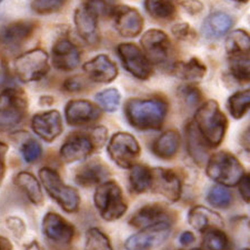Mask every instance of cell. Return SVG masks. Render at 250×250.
<instances>
[{"mask_svg": "<svg viewBox=\"0 0 250 250\" xmlns=\"http://www.w3.org/2000/svg\"><path fill=\"white\" fill-rule=\"evenodd\" d=\"M233 25L232 18L224 11H216L206 18L203 31L208 39H219L230 30Z\"/></svg>", "mask_w": 250, "mask_h": 250, "instance_id": "cb8c5ba5", "label": "cell"}, {"mask_svg": "<svg viewBox=\"0 0 250 250\" xmlns=\"http://www.w3.org/2000/svg\"><path fill=\"white\" fill-rule=\"evenodd\" d=\"M14 69L20 82H38L45 77L50 69L49 56L39 48L29 50L15 60Z\"/></svg>", "mask_w": 250, "mask_h": 250, "instance_id": "52a82bcc", "label": "cell"}, {"mask_svg": "<svg viewBox=\"0 0 250 250\" xmlns=\"http://www.w3.org/2000/svg\"><path fill=\"white\" fill-rule=\"evenodd\" d=\"M176 0H145L148 14L156 19L170 20L176 15Z\"/></svg>", "mask_w": 250, "mask_h": 250, "instance_id": "f546056e", "label": "cell"}, {"mask_svg": "<svg viewBox=\"0 0 250 250\" xmlns=\"http://www.w3.org/2000/svg\"><path fill=\"white\" fill-rule=\"evenodd\" d=\"M64 115L71 126H84L96 123L102 117V109L88 100H71L67 104Z\"/></svg>", "mask_w": 250, "mask_h": 250, "instance_id": "9a60e30c", "label": "cell"}, {"mask_svg": "<svg viewBox=\"0 0 250 250\" xmlns=\"http://www.w3.org/2000/svg\"><path fill=\"white\" fill-rule=\"evenodd\" d=\"M7 226L16 237H21L26 231V226L18 217H10L7 219Z\"/></svg>", "mask_w": 250, "mask_h": 250, "instance_id": "bcb514c9", "label": "cell"}, {"mask_svg": "<svg viewBox=\"0 0 250 250\" xmlns=\"http://www.w3.org/2000/svg\"><path fill=\"white\" fill-rule=\"evenodd\" d=\"M206 172L209 178L225 187L237 186L245 175L239 160L228 151H219L209 157Z\"/></svg>", "mask_w": 250, "mask_h": 250, "instance_id": "3957f363", "label": "cell"}, {"mask_svg": "<svg viewBox=\"0 0 250 250\" xmlns=\"http://www.w3.org/2000/svg\"><path fill=\"white\" fill-rule=\"evenodd\" d=\"M15 184L21 189L22 192L27 196L34 205H42L43 203V192L42 185L38 179L30 172L21 171L15 177Z\"/></svg>", "mask_w": 250, "mask_h": 250, "instance_id": "83f0119b", "label": "cell"}, {"mask_svg": "<svg viewBox=\"0 0 250 250\" xmlns=\"http://www.w3.org/2000/svg\"><path fill=\"white\" fill-rule=\"evenodd\" d=\"M97 16L82 5L75 11L74 20L78 35L89 45H96L99 42V31Z\"/></svg>", "mask_w": 250, "mask_h": 250, "instance_id": "ffe728a7", "label": "cell"}, {"mask_svg": "<svg viewBox=\"0 0 250 250\" xmlns=\"http://www.w3.org/2000/svg\"><path fill=\"white\" fill-rule=\"evenodd\" d=\"M203 246L207 250H227L229 240L221 229L212 228L205 231Z\"/></svg>", "mask_w": 250, "mask_h": 250, "instance_id": "e575fe53", "label": "cell"}, {"mask_svg": "<svg viewBox=\"0 0 250 250\" xmlns=\"http://www.w3.org/2000/svg\"><path fill=\"white\" fill-rule=\"evenodd\" d=\"M51 60L56 69L71 71L79 66L80 52L69 39L60 38L51 49Z\"/></svg>", "mask_w": 250, "mask_h": 250, "instance_id": "2e32d148", "label": "cell"}, {"mask_svg": "<svg viewBox=\"0 0 250 250\" xmlns=\"http://www.w3.org/2000/svg\"><path fill=\"white\" fill-rule=\"evenodd\" d=\"M250 39L245 30L237 29L229 34L226 40V50L228 55L249 54Z\"/></svg>", "mask_w": 250, "mask_h": 250, "instance_id": "1f68e13d", "label": "cell"}, {"mask_svg": "<svg viewBox=\"0 0 250 250\" xmlns=\"http://www.w3.org/2000/svg\"><path fill=\"white\" fill-rule=\"evenodd\" d=\"M83 5L89 9L97 17L112 16L116 9L117 0H83Z\"/></svg>", "mask_w": 250, "mask_h": 250, "instance_id": "74e56055", "label": "cell"}, {"mask_svg": "<svg viewBox=\"0 0 250 250\" xmlns=\"http://www.w3.org/2000/svg\"><path fill=\"white\" fill-rule=\"evenodd\" d=\"M171 72L176 77L189 82H198L207 74V67L198 58H191L188 62H178L172 64Z\"/></svg>", "mask_w": 250, "mask_h": 250, "instance_id": "4316f807", "label": "cell"}, {"mask_svg": "<svg viewBox=\"0 0 250 250\" xmlns=\"http://www.w3.org/2000/svg\"><path fill=\"white\" fill-rule=\"evenodd\" d=\"M190 250H201V249H199V248H195V249H190Z\"/></svg>", "mask_w": 250, "mask_h": 250, "instance_id": "db71d44e", "label": "cell"}, {"mask_svg": "<svg viewBox=\"0 0 250 250\" xmlns=\"http://www.w3.org/2000/svg\"><path fill=\"white\" fill-rule=\"evenodd\" d=\"M188 221L196 230L205 232L208 229L224 227V220L219 213L204 206H195L188 213Z\"/></svg>", "mask_w": 250, "mask_h": 250, "instance_id": "7402d4cb", "label": "cell"}, {"mask_svg": "<svg viewBox=\"0 0 250 250\" xmlns=\"http://www.w3.org/2000/svg\"><path fill=\"white\" fill-rule=\"evenodd\" d=\"M35 28V22L29 20L10 23L2 31L3 43L8 47H18L30 37Z\"/></svg>", "mask_w": 250, "mask_h": 250, "instance_id": "d4e9b609", "label": "cell"}, {"mask_svg": "<svg viewBox=\"0 0 250 250\" xmlns=\"http://www.w3.org/2000/svg\"><path fill=\"white\" fill-rule=\"evenodd\" d=\"M67 0H34L31 8L39 15H49L62 9Z\"/></svg>", "mask_w": 250, "mask_h": 250, "instance_id": "60d3db41", "label": "cell"}, {"mask_svg": "<svg viewBox=\"0 0 250 250\" xmlns=\"http://www.w3.org/2000/svg\"><path fill=\"white\" fill-rule=\"evenodd\" d=\"M116 30L123 37L131 38L138 36L144 28V18L135 8L129 6H117L112 14Z\"/></svg>", "mask_w": 250, "mask_h": 250, "instance_id": "4fadbf2b", "label": "cell"}, {"mask_svg": "<svg viewBox=\"0 0 250 250\" xmlns=\"http://www.w3.org/2000/svg\"><path fill=\"white\" fill-rule=\"evenodd\" d=\"M187 147L189 155L191 156L195 163H197L199 166H203L209 158L208 150L209 147L208 144L206 143L203 136L200 135L198 129L196 128L195 124L189 123L187 129Z\"/></svg>", "mask_w": 250, "mask_h": 250, "instance_id": "603a6c76", "label": "cell"}, {"mask_svg": "<svg viewBox=\"0 0 250 250\" xmlns=\"http://www.w3.org/2000/svg\"><path fill=\"white\" fill-rule=\"evenodd\" d=\"M171 233V226L169 221L148 226L141 228L139 232L127 239L125 247L127 250H152L168 239Z\"/></svg>", "mask_w": 250, "mask_h": 250, "instance_id": "9c48e42d", "label": "cell"}, {"mask_svg": "<svg viewBox=\"0 0 250 250\" xmlns=\"http://www.w3.org/2000/svg\"><path fill=\"white\" fill-rule=\"evenodd\" d=\"M89 138L94 145V148L103 147L107 139V129L104 127H97L92 130Z\"/></svg>", "mask_w": 250, "mask_h": 250, "instance_id": "ee69618b", "label": "cell"}, {"mask_svg": "<svg viewBox=\"0 0 250 250\" xmlns=\"http://www.w3.org/2000/svg\"><path fill=\"white\" fill-rule=\"evenodd\" d=\"M229 56L231 75L243 83L249 82V54H233Z\"/></svg>", "mask_w": 250, "mask_h": 250, "instance_id": "d6a6232c", "label": "cell"}, {"mask_svg": "<svg viewBox=\"0 0 250 250\" xmlns=\"http://www.w3.org/2000/svg\"><path fill=\"white\" fill-rule=\"evenodd\" d=\"M42 231L48 239L62 245L71 243L75 235L74 226L56 212H48L43 217Z\"/></svg>", "mask_w": 250, "mask_h": 250, "instance_id": "e0dca14e", "label": "cell"}, {"mask_svg": "<svg viewBox=\"0 0 250 250\" xmlns=\"http://www.w3.org/2000/svg\"><path fill=\"white\" fill-rule=\"evenodd\" d=\"M130 170V186L135 192H145L149 190L150 188V180H151V171L150 168L143 165H134Z\"/></svg>", "mask_w": 250, "mask_h": 250, "instance_id": "4dcf8cb0", "label": "cell"}, {"mask_svg": "<svg viewBox=\"0 0 250 250\" xmlns=\"http://www.w3.org/2000/svg\"><path fill=\"white\" fill-rule=\"evenodd\" d=\"M176 2L190 15H198L204 9V5L199 0H176Z\"/></svg>", "mask_w": 250, "mask_h": 250, "instance_id": "f6af8a7d", "label": "cell"}, {"mask_svg": "<svg viewBox=\"0 0 250 250\" xmlns=\"http://www.w3.org/2000/svg\"><path fill=\"white\" fill-rule=\"evenodd\" d=\"M151 180L149 190L159 193L170 201H178L181 197V181L177 173L170 169L150 168Z\"/></svg>", "mask_w": 250, "mask_h": 250, "instance_id": "7c38bea8", "label": "cell"}, {"mask_svg": "<svg viewBox=\"0 0 250 250\" xmlns=\"http://www.w3.org/2000/svg\"><path fill=\"white\" fill-rule=\"evenodd\" d=\"M117 51L125 69L130 72L134 77L140 80H146L150 77L151 64L138 46L129 42L120 43Z\"/></svg>", "mask_w": 250, "mask_h": 250, "instance_id": "8fae6325", "label": "cell"}, {"mask_svg": "<svg viewBox=\"0 0 250 250\" xmlns=\"http://www.w3.org/2000/svg\"><path fill=\"white\" fill-rule=\"evenodd\" d=\"M39 178L43 188L52 199L67 212H76L80 205V197L75 188L68 186L60 178L59 173L51 168H42Z\"/></svg>", "mask_w": 250, "mask_h": 250, "instance_id": "8992f818", "label": "cell"}, {"mask_svg": "<svg viewBox=\"0 0 250 250\" xmlns=\"http://www.w3.org/2000/svg\"><path fill=\"white\" fill-rule=\"evenodd\" d=\"M108 154L120 168L130 169L140 156V146L134 136L128 132H117L108 144Z\"/></svg>", "mask_w": 250, "mask_h": 250, "instance_id": "ba28073f", "label": "cell"}, {"mask_svg": "<svg viewBox=\"0 0 250 250\" xmlns=\"http://www.w3.org/2000/svg\"><path fill=\"white\" fill-rule=\"evenodd\" d=\"M168 104L163 99H129L125 104L128 122L140 130L160 129L166 119Z\"/></svg>", "mask_w": 250, "mask_h": 250, "instance_id": "6da1fadb", "label": "cell"}, {"mask_svg": "<svg viewBox=\"0 0 250 250\" xmlns=\"http://www.w3.org/2000/svg\"><path fill=\"white\" fill-rule=\"evenodd\" d=\"M207 200L212 207L227 208L231 204V195L225 186L218 185V186H213L209 190Z\"/></svg>", "mask_w": 250, "mask_h": 250, "instance_id": "f35d334b", "label": "cell"}, {"mask_svg": "<svg viewBox=\"0 0 250 250\" xmlns=\"http://www.w3.org/2000/svg\"><path fill=\"white\" fill-rule=\"evenodd\" d=\"M235 1H240V2H247L249 0H235Z\"/></svg>", "mask_w": 250, "mask_h": 250, "instance_id": "f5cc1de1", "label": "cell"}, {"mask_svg": "<svg viewBox=\"0 0 250 250\" xmlns=\"http://www.w3.org/2000/svg\"><path fill=\"white\" fill-rule=\"evenodd\" d=\"M2 1V0H0V2H1Z\"/></svg>", "mask_w": 250, "mask_h": 250, "instance_id": "11a10c76", "label": "cell"}, {"mask_svg": "<svg viewBox=\"0 0 250 250\" xmlns=\"http://www.w3.org/2000/svg\"><path fill=\"white\" fill-rule=\"evenodd\" d=\"M83 71L92 82L108 83L118 76V69L115 62L106 55H99L83 64Z\"/></svg>", "mask_w": 250, "mask_h": 250, "instance_id": "d6986e66", "label": "cell"}, {"mask_svg": "<svg viewBox=\"0 0 250 250\" xmlns=\"http://www.w3.org/2000/svg\"><path fill=\"white\" fill-rule=\"evenodd\" d=\"M8 145L0 141V185H1L6 173V156L8 152Z\"/></svg>", "mask_w": 250, "mask_h": 250, "instance_id": "681fc988", "label": "cell"}, {"mask_svg": "<svg viewBox=\"0 0 250 250\" xmlns=\"http://www.w3.org/2000/svg\"><path fill=\"white\" fill-rule=\"evenodd\" d=\"M94 201L100 216L107 221H114L126 213L128 206L125 201L123 190L116 181L108 180L98 185Z\"/></svg>", "mask_w": 250, "mask_h": 250, "instance_id": "277c9868", "label": "cell"}, {"mask_svg": "<svg viewBox=\"0 0 250 250\" xmlns=\"http://www.w3.org/2000/svg\"><path fill=\"white\" fill-rule=\"evenodd\" d=\"M250 91L249 89L238 91L228 100V107L231 116L235 119H241L249 110Z\"/></svg>", "mask_w": 250, "mask_h": 250, "instance_id": "836d02e7", "label": "cell"}, {"mask_svg": "<svg viewBox=\"0 0 250 250\" xmlns=\"http://www.w3.org/2000/svg\"><path fill=\"white\" fill-rule=\"evenodd\" d=\"M193 241H195V235H193V233L190 231H185L181 233L179 237V243L183 246H185V247H186V246L191 245Z\"/></svg>", "mask_w": 250, "mask_h": 250, "instance_id": "f907efd6", "label": "cell"}, {"mask_svg": "<svg viewBox=\"0 0 250 250\" xmlns=\"http://www.w3.org/2000/svg\"><path fill=\"white\" fill-rule=\"evenodd\" d=\"M110 176L109 169L99 160L84 164L76 172V183L83 187H91L103 184Z\"/></svg>", "mask_w": 250, "mask_h": 250, "instance_id": "44dd1931", "label": "cell"}, {"mask_svg": "<svg viewBox=\"0 0 250 250\" xmlns=\"http://www.w3.org/2000/svg\"><path fill=\"white\" fill-rule=\"evenodd\" d=\"M238 186H239V192L243 199L246 203L249 204L250 201V178L249 173L248 175H244L243 178L240 179L239 183H238Z\"/></svg>", "mask_w": 250, "mask_h": 250, "instance_id": "c3c4849f", "label": "cell"}, {"mask_svg": "<svg viewBox=\"0 0 250 250\" xmlns=\"http://www.w3.org/2000/svg\"><path fill=\"white\" fill-rule=\"evenodd\" d=\"M94 149L89 136L72 135L60 148V157L66 164L77 163L88 158Z\"/></svg>", "mask_w": 250, "mask_h": 250, "instance_id": "ac0fdd59", "label": "cell"}, {"mask_svg": "<svg viewBox=\"0 0 250 250\" xmlns=\"http://www.w3.org/2000/svg\"><path fill=\"white\" fill-rule=\"evenodd\" d=\"M0 250H13V244L6 237L0 236Z\"/></svg>", "mask_w": 250, "mask_h": 250, "instance_id": "816d5d0a", "label": "cell"}, {"mask_svg": "<svg viewBox=\"0 0 250 250\" xmlns=\"http://www.w3.org/2000/svg\"><path fill=\"white\" fill-rule=\"evenodd\" d=\"M35 134L47 143H51L62 132V119L57 110H48L35 115L31 119Z\"/></svg>", "mask_w": 250, "mask_h": 250, "instance_id": "5bb4252c", "label": "cell"}, {"mask_svg": "<svg viewBox=\"0 0 250 250\" xmlns=\"http://www.w3.org/2000/svg\"><path fill=\"white\" fill-rule=\"evenodd\" d=\"M83 87H84V80L83 77H80V76H74V77L67 79L63 83L64 90L69 92L79 91L83 89Z\"/></svg>", "mask_w": 250, "mask_h": 250, "instance_id": "7dc6e473", "label": "cell"}, {"mask_svg": "<svg viewBox=\"0 0 250 250\" xmlns=\"http://www.w3.org/2000/svg\"><path fill=\"white\" fill-rule=\"evenodd\" d=\"M178 94L180 99L189 108L199 106L201 100H203V95H201L200 90L197 87L191 86V84H186V86L180 87Z\"/></svg>", "mask_w": 250, "mask_h": 250, "instance_id": "ab89813d", "label": "cell"}, {"mask_svg": "<svg viewBox=\"0 0 250 250\" xmlns=\"http://www.w3.org/2000/svg\"><path fill=\"white\" fill-rule=\"evenodd\" d=\"M193 124L210 148L219 146L228 127V120L215 100L201 104L196 111Z\"/></svg>", "mask_w": 250, "mask_h": 250, "instance_id": "7a4b0ae2", "label": "cell"}, {"mask_svg": "<svg viewBox=\"0 0 250 250\" xmlns=\"http://www.w3.org/2000/svg\"><path fill=\"white\" fill-rule=\"evenodd\" d=\"M180 136L175 130H168L161 135L152 145V151L163 159H170L179 150Z\"/></svg>", "mask_w": 250, "mask_h": 250, "instance_id": "f1b7e54d", "label": "cell"}, {"mask_svg": "<svg viewBox=\"0 0 250 250\" xmlns=\"http://www.w3.org/2000/svg\"><path fill=\"white\" fill-rule=\"evenodd\" d=\"M27 97L17 88H7L0 94V132L13 130L27 114Z\"/></svg>", "mask_w": 250, "mask_h": 250, "instance_id": "5b68a950", "label": "cell"}, {"mask_svg": "<svg viewBox=\"0 0 250 250\" xmlns=\"http://www.w3.org/2000/svg\"><path fill=\"white\" fill-rule=\"evenodd\" d=\"M96 100L104 110L114 112L118 109L122 96H120V92L116 88H109V89L98 92L96 95Z\"/></svg>", "mask_w": 250, "mask_h": 250, "instance_id": "8d00e7d4", "label": "cell"}, {"mask_svg": "<svg viewBox=\"0 0 250 250\" xmlns=\"http://www.w3.org/2000/svg\"><path fill=\"white\" fill-rule=\"evenodd\" d=\"M20 151H21L23 159H25V161L28 164H32L35 163V161H37L42 154V146H40L38 141H36L34 139L27 140L26 143L22 145L21 150Z\"/></svg>", "mask_w": 250, "mask_h": 250, "instance_id": "b9f144b4", "label": "cell"}, {"mask_svg": "<svg viewBox=\"0 0 250 250\" xmlns=\"http://www.w3.org/2000/svg\"><path fill=\"white\" fill-rule=\"evenodd\" d=\"M144 54L149 62L161 64L167 62L171 55V42L166 32L150 29L144 34L140 40Z\"/></svg>", "mask_w": 250, "mask_h": 250, "instance_id": "30bf717a", "label": "cell"}, {"mask_svg": "<svg viewBox=\"0 0 250 250\" xmlns=\"http://www.w3.org/2000/svg\"><path fill=\"white\" fill-rule=\"evenodd\" d=\"M86 250H114L109 238L98 228H90L86 232Z\"/></svg>", "mask_w": 250, "mask_h": 250, "instance_id": "d590c367", "label": "cell"}, {"mask_svg": "<svg viewBox=\"0 0 250 250\" xmlns=\"http://www.w3.org/2000/svg\"><path fill=\"white\" fill-rule=\"evenodd\" d=\"M171 31L176 38L184 40V42H191L196 38V32L191 29L190 25L187 22L177 23L172 27Z\"/></svg>", "mask_w": 250, "mask_h": 250, "instance_id": "7bdbcfd3", "label": "cell"}, {"mask_svg": "<svg viewBox=\"0 0 250 250\" xmlns=\"http://www.w3.org/2000/svg\"><path fill=\"white\" fill-rule=\"evenodd\" d=\"M169 221L168 212L159 205H147L137 211L130 219V225L137 228H145L148 226Z\"/></svg>", "mask_w": 250, "mask_h": 250, "instance_id": "484cf974", "label": "cell"}]
</instances>
